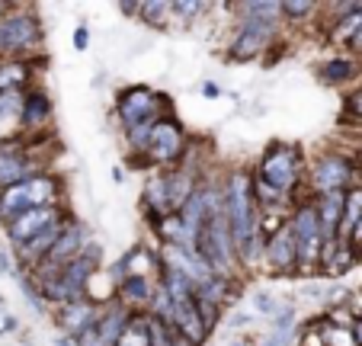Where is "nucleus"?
<instances>
[{"instance_id":"nucleus-1","label":"nucleus","mask_w":362,"mask_h":346,"mask_svg":"<svg viewBox=\"0 0 362 346\" xmlns=\"http://www.w3.org/2000/svg\"><path fill=\"white\" fill-rule=\"evenodd\" d=\"M225 215L231 224L234 244H238V260L244 276L263 266L267 253V234H263V212L253 190V170L234 167L225 173Z\"/></svg>"},{"instance_id":"nucleus-2","label":"nucleus","mask_w":362,"mask_h":346,"mask_svg":"<svg viewBox=\"0 0 362 346\" xmlns=\"http://www.w3.org/2000/svg\"><path fill=\"white\" fill-rule=\"evenodd\" d=\"M231 13L238 16L234 35L228 39L225 62L250 64L267 48H273L282 35V0H247L231 4Z\"/></svg>"},{"instance_id":"nucleus-3","label":"nucleus","mask_w":362,"mask_h":346,"mask_svg":"<svg viewBox=\"0 0 362 346\" xmlns=\"http://www.w3.org/2000/svg\"><path fill=\"white\" fill-rule=\"evenodd\" d=\"M305 173H308V157L292 142H269L263 148L260 161L253 163V180H260V183L273 186L279 192H288L298 202L311 199L305 190Z\"/></svg>"},{"instance_id":"nucleus-4","label":"nucleus","mask_w":362,"mask_h":346,"mask_svg":"<svg viewBox=\"0 0 362 346\" xmlns=\"http://www.w3.org/2000/svg\"><path fill=\"white\" fill-rule=\"evenodd\" d=\"M0 58H16V62L45 58V26L35 7L13 4L7 16H0Z\"/></svg>"},{"instance_id":"nucleus-5","label":"nucleus","mask_w":362,"mask_h":346,"mask_svg":"<svg viewBox=\"0 0 362 346\" xmlns=\"http://www.w3.org/2000/svg\"><path fill=\"white\" fill-rule=\"evenodd\" d=\"M42 205H68V183L52 170L0 192V228L20 218L23 212L42 209Z\"/></svg>"},{"instance_id":"nucleus-6","label":"nucleus","mask_w":362,"mask_h":346,"mask_svg":"<svg viewBox=\"0 0 362 346\" xmlns=\"http://www.w3.org/2000/svg\"><path fill=\"white\" fill-rule=\"evenodd\" d=\"M362 177V161L349 157L346 151H317L308 161L305 173V190L308 196H321V192H349L353 186H359Z\"/></svg>"},{"instance_id":"nucleus-7","label":"nucleus","mask_w":362,"mask_h":346,"mask_svg":"<svg viewBox=\"0 0 362 346\" xmlns=\"http://www.w3.org/2000/svg\"><path fill=\"white\" fill-rule=\"evenodd\" d=\"M48 142H52V135L16 138V142L0 144V192L52 170V161L45 154H39V151L48 148Z\"/></svg>"},{"instance_id":"nucleus-8","label":"nucleus","mask_w":362,"mask_h":346,"mask_svg":"<svg viewBox=\"0 0 362 346\" xmlns=\"http://www.w3.org/2000/svg\"><path fill=\"white\" fill-rule=\"evenodd\" d=\"M112 113H116L119 129L132 132L138 125H151V122H158V119H164V115H170L173 103L167 93L148 87V83H129V87H122L116 93Z\"/></svg>"},{"instance_id":"nucleus-9","label":"nucleus","mask_w":362,"mask_h":346,"mask_svg":"<svg viewBox=\"0 0 362 346\" xmlns=\"http://www.w3.org/2000/svg\"><path fill=\"white\" fill-rule=\"evenodd\" d=\"M288 224H292L295 244H298V276L317 279L321 276V260H324L327 238H324V228H321V221H317V212H315V205H311V199L295 205Z\"/></svg>"},{"instance_id":"nucleus-10","label":"nucleus","mask_w":362,"mask_h":346,"mask_svg":"<svg viewBox=\"0 0 362 346\" xmlns=\"http://www.w3.org/2000/svg\"><path fill=\"white\" fill-rule=\"evenodd\" d=\"M186 144H189V132H186V125L177 119V113H170V115H164V119H158L144 157L151 161L154 170H173L183 161Z\"/></svg>"},{"instance_id":"nucleus-11","label":"nucleus","mask_w":362,"mask_h":346,"mask_svg":"<svg viewBox=\"0 0 362 346\" xmlns=\"http://www.w3.org/2000/svg\"><path fill=\"white\" fill-rule=\"evenodd\" d=\"M71 215H74V212H71L68 205H42V209L23 212L20 218L4 224V238H7L10 250H20V247L29 244L35 234H42L45 228H52V224L64 221V218H71Z\"/></svg>"},{"instance_id":"nucleus-12","label":"nucleus","mask_w":362,"mask_h":346,"mask_svg":"<svg viewBox=\"0 0 362 346\" xmlns=\"http://www.w3.org/2000/svg\"><path fill=\"white\" fill-rule=\"evenodd\" d=\"M132 314L135 311H132L125 301H119V299L106 301V305H103L100 321H96L87 333H81L74 343L77 346H116L119 340H122L125 327L132 324Z\"/></svg>"},{"instance_id":"nucleus-13","label":"nucleus","mask_w":362,"mask_h":346,"mask_svg":"<svg viewBox=\"0 0 362 346\" xmlns=\"http://www.w3.org/2000/svg\"><path fill=\"white\" fill-rule=\"evenodd\" d=\"M263 266L273 276H298V244H295L292 224H282L279 231H273L267 238V253H263Z\"/></svg>"},{"instance_id":"nucleus-14","label":"nucleus","mask_w":362,"mask_h":346,"mask_svg":"<svg viewBox=\"0 0 362 346\" xmlns=\"http://www.w3.org/2000/svg\"><path fill=\"white\" fill-rule=\"evenodd\" d=\"M100 314H103V305L93 299H77V301H68V305L52 308V321H55L58 333H64L71 340L87 333L100 321Z\"/></svg>"},{"instance_id":"nucleus-15","label":"nucleus","mask_w":362,"mask_h":346,"mask_svg":"<svg viewBox=\"0 0 362 346\" xmlns=\"http://www.w3.org/2000/svg\"><path fill=\"white\" fill-rule=\"evenodd\" d=\"M52 119H55V103H52V96L39 87H29L26 100H23V109H20L23 138L52 135Z\"/></svg>"},{"instance_id":"nucleus-16","label":"nucleus","mask_w":362,"mask_h":346,"mask_svg":"<svg viewBox=\"0 0 362 346\" xmlns=\"http://www.w3.org/2000/svg\"><path fill=\"white\" fill-rule=\"evenodd\" d=\"M141 209L148 215L151 224H158L160 218L173 215V205H170V192H167V173L164 170H151L144 177L141 186Z\"/></svg>"},{"instance_id":"nucleus-17","label":"nucleus","mask_w":362,"mask_h":346,"mask_svg":"<svg viewBox=\"0 0 362 346\" xmlns=\"http://www.w3.org/2000/svg\"><path fill=\"white\" fill-rule=\"evenodd\" d=\"M311 205H315V212H317L324 238L327 241L340 238V224H343V215H346V192H321V196H311Z\"/></svg>"},{"instance_id":"nucleus-18","label":"nucleus","mask_w":362,"mask_h":346,"mask_svg":"<svg viewBox=\"0 0 362 346\" xmlns=\"http://www.w3.org/2000/svg\"><path fill=\"white\" fill-rule=\"evenodd\" d=\"M362 77V58L356 54H334L324 64H317V81L327 87H346Z\"/></svg>"},{"instance_id":"nucleus-19","label":"nucleus","mask_w":362,"mask_h":346,"mask_svg":"<svg viewBox=\"0 0 362 346\" xmlns=\"http://www.w3.org/2000/svg\"><path fill=\"white\" fill-rule=\"evenodd\" d=\"M359 253L349 247L346 238H334L327 241V247H324V260H321V276L324 279H343L349 270H356V263H359Z\"/></svg>"},{"instance_id":"nucleus-20","label":"nucleus","mask_w":362,"mask_h":346,"mask_svg":"<svg viewBox=\"0 0 362 346\" xmlns=\"http://www.w3.org/2000/svg\"><path fill=\"white\" fill-rule=\"evenodd\" d=\"M154 289H158V279L151 276H125L116 285V299L125 301L132 311H148L151 299H154Z\"/></svg>"},{"instance_id":"nucleus-21","label":"nucleus","mask_w":362,"mask_h":346,"mask_svg":"<svg viewBox=\"0 0 362 346\" xmlns=\"http://www.w3.org/2000/svg\"><path fill=\"white\" fill-rule=\"evenodd\" d=\"M42 62V58H35ZM35 62H16V58H0V93L10 90H29L33 87V68Z\"/></svg>"},{"instance_id":"nucleus-22","label":"nucleus","mask_w":362,"mask_h":346,"mask_svg":"<svg viewBox=\"0 0 362 346\" xmlns=\"http://www.w3.org/2000/svg\"><path fill=\"white\" fill-rule=\"evenodd\" d=\"M317 13H324V4H315V0H282V20H286L288 26L315 23Z\"/></svg>"},{"instance_id":"nucleus-23","label":"nucleus","mask_w":362,"mask_h":346,"mask_svg":"<svg viewBox=\"0 0 362 346\" xmlns=\"http://www.w3.org/2000/svg\"><path fill=\"white\" fill-rule=\"evenodd\" d=\"M138 23L151 29H170L173 26V7L167 0H154V4H141L138 7Z\"/></svg>"},{"instance_id":"nucleus-24","label":"nucleus","mask_w":362,"mask_h":346,"mask_svg":"<svg viewBox=\"0 0 362 346\" xmlns=\"http://www.w3.org/2000/svg\"><path fill=\"white\" fill-rule=\"evenodd\" d=\"M116 346H151V314L148 311L132 314V324L125 327L122 340Z\"/></svg>"},{"instance_id":"nucleus-25","label":"nucleus","mask_w":362,"mask_h":346,"mask_svg":"<svg viewBox=\"0 0 362 346\" xmlns=\"http://www.w3.org/2000/svg\"><path fill=\"white\" fill-rule=\"evenodd\" d=\"M16 285H20V292H23V299L29 301V308H33L35 314H52V308H48V301H45V295L39 292V285H35V279L29 276V272H23V270H16Z\"/></svg>"},{"instance_id":"nucleus-26","label":"nucleus","mask_w":362,"mask_h":346,"mask_svg":"<svg viewBox=\"0 0 362 346\" xmlns=\"http://www.w3.org/2000/svg\"><path fill=\"white\" fill-rule=\"evenodd\" d=\"M170 7H173V26L186 29V26H192V23H196V16L209 13V10H212V4H192V0H173Z\"/></svg>"},{"instance_id":"nucleus-27","label":"nucleus","mask_w":362,"mask_h":346,"mask_svg":"<svg viewBox=\"0 0 362 346\" xmlns=\"http://www.w3.org/2000/svg\"><path fill=\"white\" fill-rule=\"evenodd\" d=\"M282 308H286V301L276 299L269 289H253V311H257V314H263V318L273 321Z\"/></svg>"},{"instance_id":"nucleus-28","label":"nucleus","mask_w":362,"mask_h":346,"mask_svg":"<svg viewBox=\"0 0 362 346\" xmlns=\"http://www.w3.org/2000/svg\"><path fill=\"white\" fill-rule=\"evenodd\" d=\"M273 330H298V308L286 305L279 314L273 318Z\"/></svg>"},{"instance_id":"nucleus-29","label":"nucleus","mask_w":362,"mask_h":346,"mask_svg":"<svg viewBox=\"0 0 362 346\" xmlns=\"http://www.w3.org/2000/svg\"><path fill=\"white\" fill-rule=\"evenodd\" d=\"M295 337H298V330H269L260 340V346H292Z\"/></svg>"},{"instance_id":"nucleus-30","label":"nucleus","mask_w":362,"mask_h":346,"mask_svg":"<svg viewBox=\"0 0 362 346\" xmlns=\"http://www.w3.org/2000/svg\"><path fill=\"white\" fill-rule=\"evenodd\" d=\"M346 119H356L362 125V83L353 93H346Z\"/></svg>"},{"instance_id":"nucleus-31","label":"nucleus","mask_w":362,"mask_h":346,"mask_svg":"<svg viewBox=\"0 0 362 346\" xmlns=\"http://www.w3.org/2000/svg\"><path fill=\"white\" fill-rule=\"evenodd\" d=\"M16 330H20V321H16L13 314L7 311V301H4V295H0V337L16 333Z\"/></svg>"},{"instance_id":"nucleus-32","label":"nucleus","mask_w":362,"mask_h":346,"mask_svg":"<svg viewBox=\"0 0 362 346\" xmlns=\"http://www.w3.org/2000/svg\"><path fill=\"white\" fill-rule=\"evenodd\" d=\"M71 42H74L77 52H87V48H90V26H87V23H77V29H74V35H71Z\"/></svg>"},{"instance_id":"nucleus-33","label":"nucleus","mask_w":362,"mask_h":346,"mask_svg":"<svg viewBox=\"0 0 362 346\" xmlns=\"http://www.w3.org/2000/svg\"><path fill=\"white\" fill-rule=\"evenodd\" d=\"M250 324H253L250 311H231L228 314V327H231V330H240V327H250Z\"/></svg>"},{"instance_id":"nucleus-34","label":"nucleus","mask_w":362,"mask_h":346,"mask_svg":"<svg viewBox=\"0 0 362 346\" xmlns=\"http://www.w3.org/2000/svg\"><path fill=\"white\" fill-rule=\"evenodd\" d=\"M199 93H202V100H221V87L215 81H202Z\"/></svg>"},{"instance_id":"nucleus-35","label":"nucleus","mask_w":362,"mask_h":346,"mask_svg":"<svg viewBox=\"0 0 362 346\" xmlns=\"http://www.w3.org/2000/svg\"><path fill=\"white\" fill-rule=\"evenodd\" d=\"M346 241H349V247H353V250H356V253H359V257H362V221L356 224L353 231H349V238H346Z\"/></svg>"},{"instance_id":"nucleus-36","label":"nucleus","mask_w":362,"mask_h":346,"mask_svg":"<svg viewBox=\"0 0 362 346\" xmlns=\"http://www.w3.org/2000/svg\"><path fill=\"white\" fill-rule=\"evenodd\" d=\"M228 346H260V343H257L250 333H244V337H231L228 340Z\"/></svg>"},{"instance_id":"nucleus-37","label":"nucleus","mask_w":362,"mask_h":346,"mask_svg":"<svg viewBox=\"0 0 362 346\" xmlns=\"http://www.w3.org/2000/svg\"><path fill=\"white\" fill-rule=\"evenodd\" d=\"M346 48H349V54H356V58H362V29L353 35V42H349Z\"/></svg>"},{"instance_id":"nucleus-38","label":"nucleus","mask_w":362,"mask_h":346,"mask_svg":"<svg viewBox=\"0 0 362 346\" xmlns=\"http://www.w3.org/2000/svg\"><path fill=\"white\" fill-rule=\"evenodd\" d=\"M353 340H356V346H362V318H356V324H353Z\"/></svg>"},{"instance_id":"nucleus-39","label":"nucleus","mask_w":362,"mask_h":346,"mask_svg":"<svg viewBox=\"0 0 362 346\" xmlns=\"http://www.w3.org/2000/svg\"><path fill=\"white\" fill-rule=\"evenodd\" d=\"M55 346H77V343H74L71 337H64V333H58V337H55Z\"/></svg>"},{"instance_id":"nucleus-40","label":"nucleus","mask_w":362,"mask_h":346,"mask_svg":"<svg viewBox=\"0 0 362 346\" xmlns=\"http://www.w3.org/2000/svg\"><path fill=\"white\" fill-rule=\"evenodd\" d=\"M112 180H116V183H125V170L122 167H112Z\"/></svg>"},{"instance_id":"nucleus-41","label":"nucleus","mask_w":362,"mask_h":346,"mask_svg":"<svg viewBox=\"0 0 362 346\" xmlns=\"http://www.w3.org/2000/svg\"><path fill=\"white\" fill-rule=\"evenodd\" d=\"M359 157H362V154H359Z\"/></svg>"}]
</instances>
